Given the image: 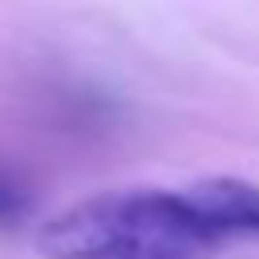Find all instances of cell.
<instances>
[{
  "label": "cell",
  "instance_id": "7a4b0ae2",
  "mask_svg": "<svg viewBox=\"0 0 259 259\" xmlns=\"http://www.w3.org/2000/svg\"><path fill=\"white\" fill-rule=\"evenodd\" d=\"M190 194L223 247L227 243H259V182L214 174V178L190 182Z\"/></svg>",
  "mask_w": 259,
  "mask_h": 259
},
{
  "label": "cell",
  "instance_id": "3957f363",
  "mask_svg": "<svg viewBox=\"0 0 259 259\" xmlns=\"http://www.w3.org/2000/svg\"><path fill=\"white\" fill-rule=\"evenodd\" d=\"M36 214V190L24 182V174L0 166V231L24 227Z\"/></svg>",
  "mask_w": 259,
  "mask_h": 259
},
{
  "label": "cell",
  "instance_id": "6da1fadb",
  "mask_svg": "<svg viewBox=\"0 0 259 259\" xmlns=\"http://www.w3.org/2000/svg\"><path fill=\"white\" fill-rule=\"evenodd\" d=\"M45 259H210L223 251L190 186L97 190L36 227Z\"/></svg>",
  "mask_w": 259,
  "mask_h": 259
}]
</instances>
